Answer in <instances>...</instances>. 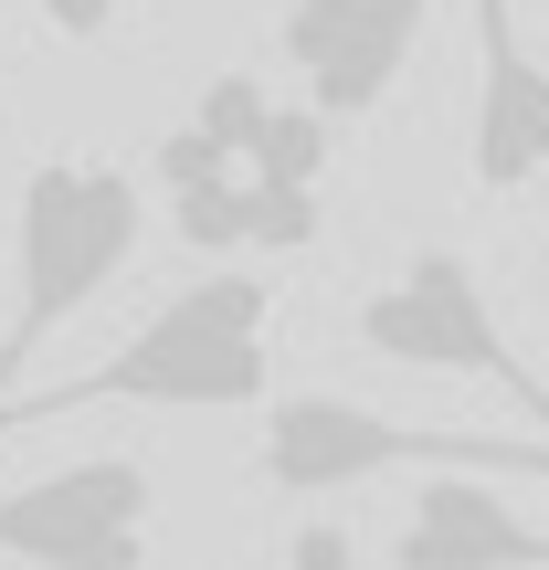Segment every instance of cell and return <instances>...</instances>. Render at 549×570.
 I'll return each mask as SVG.
<instances>
[{"mask_svg": "<svg viewBox=\"0 0 549 570\" xmlns=\"http://www.w3.org/2000/svg\"><path fill=\"white\" fill-rule=\"evenodd\" d=\"M349 338L370 348V360H391V370H444V381H497L518 412L549 433V391L518 370V348H508V327H497V306H487V285H476L465 254H402V275L391 285H370L360 296V317H349Z\"/></svg>", "mask_w": 549, "mask_h": 570, "instance_id": "cell-4", "label": "cell"}, {"mask_svg": "<svg viewBox=\"0 0 549 570\" xmlns=\"http://www.w3.org/2000/svg\"><path fill=\"white\" fill-rule=\"evenodd\" d=\"M327 138H339V127L317 117V106H275V127H265V148H254V180L265 190H317L327 180Z\"/></svg>", "mask_w": 549, "mask_h": 570, "instance_id": "cell-9", "label": "cell"}, {"mask_svg": "<svg viewBox=\"0 0 549 570\" xmlns=\"http://www.w3.org/2000/svg\"><path fill=\"white\" fill-rule=\"evenodd\" d=\"M254 475L275 497H349L370 475H549V433H454V423H391L349 391H285L265 402Z\"/></svg>", "mask_w": 549, "mask_h": 570, "instance_id": "cell-3", "label": "cell"}, {"mask_svg": "<svg viewBox=\"0 0 549 570\" xmlns=\"http://www.w3.org/2000/svg\"><path fill=\"white\" fill-rule=\"evenodd\" d=\"M391 570H549V529L518 518L487 475H412Z\"/></svg>", "mask_w": 549, "mask_h": 570, "instance_id": "cell-8", "label": "cell"}, {"mask_svg": "<svg viewBox=\"0 0 549 570\" xmlns=\"http://www.w3.org/2000/svg\"><path fill=\"white\" fill-rule=\"evenodd\" d=\"M465 169L487 202L549 180V63L518 42L508 0H476V117H465Z\"/></svg>", "mask_w": 549, "mask_h": 570, "instance_id": "cell-7", "label": "cell"}, {"mask_svg": "<svg viewBox=\"0 0 549 570\" xmlns=\"http://www.w3.org/2000/svg\"><path fill=\"white\" fill-rule=\"evenodd\" d=\"M190 127H202L223 159H254V148H265V127H275V96H265L254 75H212L202 106H190Z\"/></svg>", "mask_w": 549, "mask_h": 570, "instance_id": "cell-10", "label": "cell"}, {"mask_svg": "<svg viewBox=\"0 0 549 570\" xmlns=\"http://www.w3.org/2000/svg\"><path fill=\"white\" fill-rule=\"evenodd\" d=\"M265 327H275V275L212 265V275H190L180 296L148 306L85 381L0 412V433H42V423H63V412H106V402H138V412H254L265 381H275Z\"/></svg>", "mask_w": 549, "mask_h": 570, "instance_id": "cell-1", "label": "cell"}, {"mask_svg": "<svg viewBox=\"0 0 549 570\" xmlns=\"http://www.w3.org/2000/svg\"><path fill=\"white\" fill-rule=\"evenodd\" d=\"M0 75H11V42H0Z\"/></svg>", "mask_w": 549, "mask_h": 570, "instance_id": "cell-13", "label": "cell"}, {"mask_svg": "<svg viewBox=\"0 0 549 570\" xmlns=\"http://www.w3.org/2000/svg\"><path fill=\"white\" fill-rule=\"evenodd\" d=\"M148 244V180L117 159H32L21 169V212H11V265H21V296H11V338H0V391H11L21 360H42L75 306H96L106 285L138 265Z\"/></svg>", "mask_w": 549, "mask_h": 570, "instance_id": "cell-2", "label": "cell"}, {"mask_svg": "<svg viewBox=\"0 0 549 570\" xmlns=\"http://www.w3.org/2000/svg\"><path fill=\"white\" fill-rule=\"evenodd\" d=\"M423 21H433V0H285L275 53L296 63L306 106H317L327 127H349V117H370V106L402 85Z\"/></svg>", "mask_w": 549, "mask_h": 570, "instance_id": "cell-6", "label": "cell"}, {"mask_svg": "<svg viewBox=\"0 0 549 570\" xmlns=\"http://www.w3.org/2000/svg\"><path fill=\"white\" fill-rule=\"evenodd\" d=\"M296 570H349V529H296Z\"/></svg>", "mask_w": 549, "mask_h": 570, "instance_id": "cell-12", "label": "cell"}, {"mask_svg": "<svg viewBox=\"0 0 549 570\" xmlns=\"http://www.w3.org/2000/svg\"><path fill=\"white\" fill-rule=\"evenodd\" d=\"M159 475L138 454H85L0 497V560L21 570H148Z\"/></svg>", "mask_w": 549, "mask_h": 570, "instance_id": "cell-5", "label": "cell"}, {"mask_svg": "<svg viewBox=\"0 0 549 570\" xmlns=\"http://www.w3.org/2000/svg\"><path fill=\"white\" fill-rule=\"evenodd\" d=\"M32 11L53 21L63 42H106V32H117V21H138L148 0H32Z\"/></svg>", "mask_w": 549, "mask_h": 570, "instance_id": "cell-11", "label": "cell"}]
</instances>
